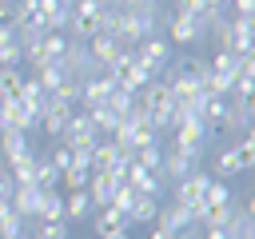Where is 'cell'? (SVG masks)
<instances>
[{
    "label": "cell",
    "instance_id": "1",
    "mask_svg": "<svg viewBox=\"0 0 255 239\" xmlns=\"http://www.w3.org/2000/svg\"><path fill=\"white\" fill-rule=\"evenodd\" d=\"M199 151H203V147H171V151H163V155H159V179L179 183L183 175H191V171L199 167Z\"/></svg>",
    "mask_w": 255,
    "mask_h": 239
},
{
    "label": "cell",
    "instance_id": "2",
    "mask_svg": "<svg viewBox=\"0 0 255 239\" xmlns=\"http://www.w3.org/2000/svg\"><path fill=\"white\" fill-rule=\"evenodd\" d=\"M131 60H135L143 72L159 76V72L167 68V60H171V48H167V40H163V36H147V40H139V44L131 48Z\"/></svg>",
    "mask_w": 255,
    "mask_h": 239
},
{
    "label": "cell",
    "instance_id": "3",
    "mask_svg": "<svg viewBox=\"0 0 255 239\" xmlns=\"http://www.w3.org/2000/svg\"><path fill=\"white\" fill-rule=\"evenodd\" d=\"M60 68H64V76H68V80H88V76H96V72H100L84 40H68V48H64V56H60Z\"/></svg>",
    "mask_w": 255,
    "mask_h": 239
},
{
    "label": "cell",
    "instance_id": "4",
    "mask_svg": "<svg viewBox=\"0 0 255 239\" xmlns=\"http://www.w3.org/2000/svg\"><path fill=\"white\" fill-rule=\"evenodd\" d=\"M167 36L175 44H199L207 36V24H203L199 12H171L167 16Z\"/></svg>",
    "mask_w": 255,
    "mask_h": 239
},
{
    "label": "cell",
    "instance_id": "5",
    "mask_svg": "<svg viewBox=\"0 0 255 239\" xmlns=\"http://www.w3.org/2000/svg\"><path fill=\"white\" fill-rule=\"evenodd\" d=\"M64 147H72V151H84V147H96V139H100V131L92 127V120H88V112H72V120H68V127H64Z\"/></svg>",
    "mask_w": 255,
    "mask_h": 239
},
{
    "label": "cell",
    "instance_id": "6",
    "mask_svg": "<svg viewBox=\"0 0 255 239\" xmlns=\"http://www.w3.org/2000/svg\"><path fill=\"white\" fill-rule=\"evenodd\" d=\"M72 112H76V108H68V104H60L56 96H48V100H44V112H40V127H44L52 139H60L64 127H68V120H72Z\"/></svg>",
    "mask_w": 255,
    "mask_h": 239
},
{
    "label": "cell",
    "instance_id": "7",
    "mask_svg": "<svg viewBox=\"0 0 255 239\" xmlns=\"http://www.w3.org/2000/svg\"><path fill=\"white\" fill-rule=\"evenodd\" d=\"M112 76L108 72H96V76H88V80H80V108L88 112V108H100L104 100H108V92H112Z\"/></svg>",
    "mask_w": 255,
    "mask_h": 239
},
{
    "label": "cell",
    "instance_id": "8",
    "mask_svg": "<svg viewBox=\"0 0 255 239\" xmlns=\"http://www.w3.org/2000/svg\"><path fill=\"white\" fill-rule=\"evenodd\" d=\"M4 127H20V131H36L40 127V112L24 100H4Z\"/></svg>",
    "mask_w": 255,
    "mask_h": 239
},
{
    "label": "cell",
    "instance_id": "9",
    "mask_svg": "<svg viewBox=\"0 0 255 239\" xmlns=\"http://www.w3.org/2000/svg\"><path fill=\"white\" fill-rule=\"evenodd\" d=\"M251 120H255V100H231L227 104V116H223V131H235V135H243V131H251Z\"/></svg>",
    "mask_w": 255,
    "mask_h": 239
},
{
    "label": "cell",
    "instance_id": "10",
    "mask_svg": "<svg viewBox=\"0 0 255 239\" xmlns=\"http://www.w3.org/2000/svg\"><path fill=\"white\" fill-rule=\"evenodd\" d=\"M227 48L239 52V56H251V52H255V20H251V16H231Z\"/></svg>",
    "mask_w": 255,
    "mask_h": 239
},
{
    "label": "cell",
    "instance_id": "11",
    "mask_svg": "<svg viewBox=\"0 0 255 239\" xmlns=\"http://www.w3.org/2000/svg\"><path fill=\"white\" fill-rule=\"evenodd\" d=\"M207 179H211V175L195 167L191 175H183L179 183H171V187H175V199H171V203H183V207H195V203L203 199V187H207Z\"/></svg>",
    "mask_w": 255,
    "mask_h": 239
},
{
    "label": "cell",
    "instance_id": "12",
    "mask_svg": "<svg viewBox=\"0 0 255 239\" xmlns=\"http://www.w3.org/2000/svg\"><path fill=\"white\" fill-rule=\"evenodd\" d=\"M155 227H163V231H171V235L191 231V227H195L191 207H183V203H167V207H159V211H155Z\"/></svg>",
    "mask_w": 255,
    "mask_h": 239
},
{
    "label": "cell",
    "instance_id": "13",
    "mask_svg": "<svg viewBox=\"0 0 255 239\" xmlns=\"http://www.w3.org/2000/svg\"><path fill=\"white\" fill-rule=\"evenodd\" d=\"M72 20V0H40V24L44 32H64Z\"/></svg>",
    "mask_w": 255,
    "mask_h": 239
},
{
    "label": "cell",
    "instance_id": "14",
    "mask_svg": "<svg viewBox=\"0 0 255 239\" xmlns=\"http://www.w3.org/2000/svg\"><path fill=\"white\" fill-rule=\"evenodd\" d=\"M40 195H44V187H36V183H16V187H12V195H8V203H12V211H16V215L32 219V215H36V207H40Z\"/></svg>",
    "mask_w": 255,
    "mask_h": 239
},
{
    "label": "cell",
    "instance_id": "15",
    "mask_svg": "<svg viewBox=\"0 0 255 239\" xmlns=\"http://www.w3.org/2000/svg\"><path fill=\"white\" fill-rule=\"evenodd\" d=\"M171 131H175V147H203V139H207V123L195 116H183Z\"/></svg>",
    "mask_w": 255,
    "mask_h": 239
},
{
    "label": "cell",
    "instance_id": "16",
    "mask_svg": "<svg viewBox=\"0 0 255 239\" xmlns=\"http://www.w3.org/2000/svg\"><path fill=\"white\" fill-rule=\"evenodd\" d=\"M124 183H131L139 195H163V179L155 175V171H147V167H139V163H131L128 171H124Z\"/></svg>",
    "mask_w": 255,
    "mask_h": 239
},
{
    "label": "cell",
    "instance_id": "17",
    "mask_svg": "<svg viewBox=\"0 0 255 239\" xmlns=\"http://www.w3.org/2000/svg\"><path fill=\"white\" fill-rule=\"evenodd\" d=\"M88 219H92V231L96 235H112V231H128L131 227V219L124 211H116L112 203L108 207H96V215H88Z\"/></svg>",
    "mask_w": 255,
    "mask_h": 239
},
{
    "label": "cell",
    "instance_id": "18",
    "mask_svg": "<svg viewBox=\"0 0 255 239\" xmlns=\"http://www.w3.org/2000/svg\"><path fill=\"white\" fill-rule=\"evenodd\" d=\"M120 48H124V44H120L116 36H108V32H100V36H92V40H88V52H92V60H96V68H100V72L120 56Z\"/></svg>",
    "mask_w": 255,
    "mask_h": 239
},
{
    "label": "cell",
    "instance_id": "19",
    "mask_svg": "<svg viewBox=\"0 0 255 239\" xmlns=\"http://www.w3.org/2000/svg\"><path fill=\"white\" fill-rule=\"evenodd\" d=\"M207 72V60H199V56H179L167 72H163V80H171V76H179V80H187V84H195L199 88V76Z\"/></svg>",
    "mask_w": 255,
    "mask_h": 239
},
{
    "label": "cell",
    "instance_id": "20",
    "mask_svg": "<svg viewBox=\"0 0 255 239\" xmlns=\"http://www.w3.org/2000/svg\"><path fill=\"white\" fill-rule=\"evenodd\" d=\"M36 159H40V155H36L32 147H24L20 155H12V159H4V163H8V175H12L16 183H36Z\"/></svg>",
    "mask_w": 255,
    "mask_h": 239
},
{
    "label": "cell",
    "instance_id": "21",
    "mask_svg": "<svg viewBox=\"0 0 255 239\" xmlns=\"http://www.w3.org/2000/svg\"><path fill=\"white\" fill-rule=\"evenodd\" d=\"M116 179L108 175V171H92V179H88V195H92V207H108L112 203V195H116Z\"/></svg>",
    "mask_w": 255,
    "mask_h": 239
},
{
    "label": "cell",
    "instance_id": "22",
    "mask_svg": "<svg viewBox=\"0 0 255 239\" xmlns=\"http://www.w3.org/2000/svg\"><path fill=\"white\" fill-rule=\"evenodd\" d=\"M96 207H92V195H88V187H80V191H72L68 199H64V219H88Z\"/></svg>",
    "mask_w": 255,
    "mask_h": 239
},
{
    "label": "cell",
    "instance_id": "23",
    "mask_svg": "<svg viewBox=\"0 0 255 239\" xmlns=\"http://www.w3.org/2000/svg\"><path fill=\"white\" fill-rule=\"evenodd\" d=\"M155 211H159V199H155V195H135V203L128 207V219L151 227V223H155Z\"/></svg>",
    "mask_w": 255,
    "mask_h": 239
},
{
    "label": "cell",
    "instance_id": "24",
    "mask_svg": "<svg viewBox=\"0 0 255 239\" xmlns=\"http://www.w3.org/2000/svg\"><path fill=\"white\" fill-rule=\"evenodd\" d=\"M199 92H203V96H219V100H227V96H231V76H219V72L207 68V72L199 76Z\"/></svg>",
    "mask_w": 255,
    "mask_h": 239
},
{
    "label": "cell",
    "instance_id": "25",
    "mask_svg": "<svg viewBox=\"0 0 255 239\" xmlns=\"http://www.w3.org/2000/svg\"><path fill=\"white\" fill-rule=\"evenodd\" d=\"M32 219H40V223H48V219H64V199H60V191H56V187L40 195V207H36V215H32Z\"/></svg>",
    "mask_w": 255,
    "mask_h": 239
},
{
    "label": "cell",
    "instance_id": "26",
    "mask_svg": "<svg viewBox=\"0 0 255 239\" xmlns=\"http://www.w3.org/2000/svg\"><path fill=\"white\" fill-rule=\"evenodd\" d=\"M131 104H135V92H128V88H120V84H112V92H108V100H104V108H108L112 116H128V112H131Z\"/></svg>",
    "mask_w": 255,
    "mask_h": 239
},
{
    "label": "cell",
    "instance_id": "27",
    "mask_svg": "<svg viewBox=\"0 0 255 239\" xmlns=\"http://www.w3.org/2000/svg\"><path fill=\"white\" fill-rule=\"evenodd\" d=\"M235 159H239V171H251L255 167V131H243L235 143H231Z\"/></svg>",
    "mask_w": 255,
    "mask_h": 239
},
{
    "label": "cell",
    "instance_id": "28",
    "mask_svg": "<svg viewBox=\"0 0 255 239\" xmlns=\"http://www.w3.org/2000/svg\"><path fill=\"white\" fill-rule=\"evenodd\" d=\"M64 48H68V36H64V32H44V40H40V52H44V64H60V56H64Z\"/></svg>",
    "mask_w": 255,
    "mask_h": 239
},
{
    "label": "cell",
    "instance_id": "29",
    "mask_svg": "<svg viewBox=\"0 0 255 239\" xmlns=\"http://www.w3.org/2000/svg\"><path fill=\"white\" fill-rule=\"evenodd\" d=\"M116 151H120V143H116L112 135H108V139L100 135V139H96V147H92V171H104V167L116 159Z\"/></svg>",
    "mask_w": 255,
    "mask_h": 239
},
{
    "label": "cell",
    "instance_id": "30",
    "mask_svg": "<svg viewBox=\"0 0 255 239\" xmlns=\"http://www.w3.org/2000/svg\"><path fill=\"white\" fill-rule=\"evenodd\" d=\"M88 179H92V167H88V163H68V167L60 171V183H64L68 191H80V187H88Z\"/></svg>",
    "mask_w": 255,
    "mask_h": 239
},
{
    "label": "cell",
    "instance_id": "31",
    "mask_svg": "<svg viewBox=\"0 0 255 239\" xmlns=\"http://www.w3.org/2000/svg\"><path fill=\"white\" fill-rule=\"evenodd\" d=\"M24 147H28V131H20V127H4V131H0V151H4V159L20 155Z\"/></svg>",
    "mask_w": 255,
    "mask_h": 239
},
{
    "label": "cell",
    "instance_id": "32",
    "mask_svg": "<svg viewBox=\"0 0 255 239\" xmlns=\"http://www.w3.org/2000/svg\"><path fill=\"white\" fill-rule=\"evenodd\" d=\"M12 32H16L20 48H28V44H40V40H44V24H40V20H16V24H12Z\"/></svg>",
    "mask_w": 255,
    "mask_h": 239
},
{
    "label": "cell",
    "instance_id": "33",
    "mask_svg": "<svg viewBox=\"0 0 255 239\" xmlns=\"http://www.w3.org/2000/svg\"><path fill=\"white\" fill-rule=\"evenodd\" d=\"M207 68L219 72V76H235V72H239V52H231V48H215V56H211Z\"/></svg>",
    "mask_w": 255,
    "mask_h": 239
},
{
    "label": "cell",
    "instance_id": "34",
    "mask_svg": "<svg viewBox=\"0 0 255 239\" xmlns=\"http://www.w3.org/2000/svg\"><path fill=\"white\" fill-rule=\"evenodd\" d=\"M16 100H24V104H32L36 112H44V100H48V92H44V84L36 80V76H28L24 84H20V96Z\"/></svg>",
    "mask_w": 255,
    "mask_h": 239
},
{
    "label": "cell",
    "instance_id": "35",
    "mask_svg": "<svg viewBox=\"0 0 255 239\" xmlns=\"http://www.w3.org/2000/svg\"><path fill=\"white\" fill-rule=\"evenodd\" d=\"M235 175H243V171H239V159H235L231 147H223V151L215 155V175H211V179H235Z\"/></svg>",
    "mask_w": 255,
    "mask_h": 239
},
{
    "label": "cell",
    "instance_id": "36",
    "mask_svg": "<svg viewBox=\"0 0 255 239\" xmlns=\"http://www.w3.org/2000/svg\"><path fill=\"white\" fill-rule=\"evenodd\" d=\"M20 84H24V72L20 68H0V100H16L20 96Z\"/></svg>",
    "mask_w": 255,
    "mask_h": 239
},
{
    "label": "cell",
    "instance_id": "37",
    "mask_svg": "<svg viewBox=\"0 0 255 239\" xmlns=\"http://www.w3.org/2000/svg\"><path fill=\"white\" fill-rule=\"evenodd\" d=\"M36 80L44 84V92H56L68 76H64V68H60V64H40V68H36Z\"/></svg>",
    "mask_w": 255,
    "mask_h": 239
},
{
    "label": "cell",
    "instance_id": "38",
    "mask_svg": "<svg viewBox=\"0 0 255 239\" xmlns=\"http://www.w3.org/2000/svg\"><path fill=\"white\" fill-rule=\"evenodd\" d=\"M231 96L255 100V72H235V76H231Z\"/></svg>",
    "mask_w": 255,
    "mask_h": 239
},
{
    "label": "cell",
    "instance_id": "39",
    "mask_svg": "<svg viewBox=\"0 0 255 239\" xmlns=\"http://www.w3.org/2000/svg\"><path fill=\"white\" fill-rule=\"evenodd\" d=\"M56 183H60V167H52V163H48V155H44V159H36V187L52 191Z\"/></svg>",
    "mask_w": 255,
    "mask_h": 239
},
{
    "label": "cell",
    "instance_id": "40",
    "mask_svg": "<svg viewBox=\"0 0 255 239\" xmlns=\"http://www.w3.org/2000/svg\"><path fill=\"white\" fill-rule=\"evenodd\" d=\"M159 155H163V147H159V143L135 147V163H139V167H147V171H155V175H159Z\"/></svg>",
    "mask_w": 255,
    "mask_h": 239
},
{
    "label": "cell",
    "instance_id": "41",
    "mask_svg": "<svg viewBox=\"0 0 255 239\" xmlns=\"http://www.w3.org/2000/svg\"><path fill=\"white\" fill-rule=\"evenodd\" d=\"M32 239H68V219H48V223H40V231H36Z\"/></svg>",
    "mask_w": 255,
    "mask_h": 239
},
{
    "label": "cell",
    "instance_id": "42",
    "mask_svg": "<svg viewBox=\"0 0 255 239\" xmlns=\"http://www.w3.org/2000/svg\"><path fill=\"white\" fill-rule=\"evenodd\" d=\"M135 195H139V191H135V187H131V183H120V187H116V195H112V207H116V211H124V215H128V207H131V203H135Z\"/></svg>",
    "mask_w": 255,
    "mask_h": 239
},
{
    "label": "cell",
    "instance_id": "43",
    "mask_svg": "<svg viewBox=\"0 0 255 239\" xmlns=\"http://www.w3.org/2000/svg\"><path fill=\"white\" fill-rule=\"evenodd\" d=\"M24 223H28V219H24V215H16V211H12V215H4V219H0V239H8V235H16V231H24Z\"/></svg>",
    "mask_w": 255,
    "mask_h": 239
},
{
    "label": "cell",
    "instance_id": "44",
    "mask_svg": "<svg viewBox=\"0 0 255 239\" xmlns=\"http://www.w3.org/2000/svg\"><path fill=\"white\" fill-rule=\"evenodd\" d=\"M48 163H52V167H60V171H64V167H68V163H72V147H64V143H60V147H52V151H48Z\"/></svg>",
    "mask_w": 255,
    "mask_h": 239
},
{
    "label": "cell",
    "instance_id": "45",
    "mask_svg": "<svg viewBox=\"0 0 255 239\" xmlns=\"http://www.w3.org/2000/svg\"><path fill=\"white\" fill-rule=\"evenodd\" d=\"M231 8H235V16H251L255 20V0H231Z\"/></svg>",
    "mask_w": 255,
    "mask_h": 239
},
{
    "label": "cell",
    "instance_id": "46",
    "mask_svg": "<svg viewBox=\"0 0 255 239\" xmlns=\"http://www.w3.org/2000/svg\"><path fill=\"white\" fill-rule=\"evenodd\" d=\"M12 187H16V179L8 175V167H0V199H8V195H12Z\"/></svg>",
    "mask_w": 255,
    "mask_h": 239
},
{
    "label": "cell",
    "instance_id": "47",
    "mask_svg": "<svg viewBox=\"0 0 255 239\" xmlns=\"http://www.w3.org/2000/svg\"><path fill=\"white\" fill-rule=\"evenodd\" d=\"M207 0H175V12H203Z\"/></svg>",
    "mask_w": 255,
    "mask_h": 239
},
{
    "label": "cell",
    "instance_id": "48",
    "mask_svg": "<svg viewBox=\"0 0 255 239\" xmlns=\"http://www.w3.org/2000/svg\"><path fill=\"white\" fill-rule=\"evenodd\" d=\"M12 24V0H0V28Z\"/></svg>",
    "mask_w": 255,
    "mask_h": 239
},
{
    "label": "cell",
    "instance_id": "49",
    "mask_svg": "<svg viewBox=\"0 0 255 239\" xmlns=\"http://www.w3.org/2000/svg\"><path fill=\"white\" fill-rule=\"evenodd\" d=\"M147 239H171V231H163V227L151 223V227H147Z\"/></svg>",
    "mask_w": 255,
    "mask_h": 239
},
{
    "label": "cell",
    "instance_id": "50",
    "mask_svg": "<svg viewBox=\"0 0 255 239\" xmlns=\"http://www.w3.org/2000/svg\"><path fill=\"white\" fill-rule=\"evenodd\" d=\"M124 8H143V4H159V0H120Z\"/></svg>",
    "mask_w": 255,
    "mask_h": 239
},
{
    "label": "cell",
    "instance_id": "51",
    "mask_svg": "<svg viewBox=\"0 0 255 239\" xmlns=\"http://www.w3.org/2000/svg\"><path fill=\"white\" fill-rule=\"evenodd\" d=\"M100 239H131L128 231H112V235H100Z\"/></svg>",
    "mask_w": 255,
    "mask_h": 239
},
{
    "label": "cell",
    "instance_id": "52",
    "mask_svg": "<svg viewBox=\"0 0 255 239\" xmlns=\"http://www.w3.org/2000/svg\"><path fill=\"white\" fill-rule=\"evenodd\" d=\"M8 239H32V231L24 227V231H16V235H8Z\"/></svg>",
    "mask_w": 255,
    "mask_h": 239
}]
</instances>
